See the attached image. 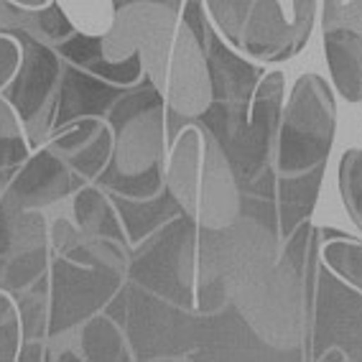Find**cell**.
<instances>
[{
    "label": "cell",
    "instance_id": "cell-1",
    "mask_svg": "<svg viewBox=\"0 0 362 362\" xmlns=\"http://www.w3.org/2000/svg\"><path fill=\"white\" fill-rule=\"evenodd\" d=\"M21 44V64L13 79L3 87V98L13 105L28 133V148H41L52 136L59 87L64 77V57L59 44L44 41L33 33H13Z\"/></svg>",
    "mask_w": 362,
    "mask_h": 362
},
{
    "label": "cell",
    "instance_id": "cell-2",
    "mask_svg": "<svg viewBox=\"0 0 362 362\" xmlns=\"http://www.w3.org/2000/svg\"><path fill=\"white\" fill-rule=\"evenodd\" d=\"M125 90H128L125 84H115L84 66L64 62V77L59 87L52 136L84 117H103V112H110L112 105L123 98Z\"/></svg>",
    "mask_w": 362,
    "mask_h": 362
},
{
    "label": "cell",
    "instance_id": "cell-3",
    "mask_svg": "<svg viewBox=\"0 0 362 362\" xmlns=\"http://www.w3.org/2000/svg\"><path fill=\"white\" fill-rule=\"evenodd\" d=\"M77 184H82V179L74 176V168L69 166L66 156L49 146V148H41L33 158H26V163L13 176V184L8 187V192L16 197V202L23 209H33L62 199Z\"/></svg>",
    "mask_w": 362,
    "mask_h": 362
},
{
    "label": "cell",
    "instance_id": "cell-4",
    "mask_svg": "<svg viewBox=\"0 0 362 362\" xmlns=\"http://www.w3.org/2000/svg\"><path fill=\"white\" fill-rule=\"evenodd\" d=\"M33 33L44 41H52V44H62V41L74 33L66 16L62 13L59 3H49L46 8H21L18 3H8V0H0V36L3 33Z\"/></svg>",
    "mask_w": 362,
    "mask_h": 362
},
{
    "label": "cell",
    "instance_id": "cell-5",
    "mask_svg": "<svg viewBox=\"0 0 362 362\" xmlns=\"http://www.w3.org/2000/svg\"><path fill=\"white\" fill-rule=\"evenodd\" d=\"M28 158V143L21 136V117L13 105L0 98V187L13 181Z\"/></svg>",
    "mask_w": 362,
    "mask_h": 362
},
{
    "label": "cell",
    "instance_id": "cell-6",
    "mask_svg": "<svg viewBox=\"0 0 362 362\" xmlns=\"http://www.w3.org/2000/svg\"><path fill=\"white\" fill-rule=\"evenodd\" d=\"M18 317L23 342H41L44 332H49V279H36L23 288L18 298Z\"/></svg>",
    "mask_w": 362,
    "mask_h": 362
},
{
    "label": "cell",
    "instance_id": "cell-7",
    "mask_svg": "<svg viewBox=\"0 0 362 362\" xmlns=\"http://www.w3.org/2000/svg\"><path fill=\"white\" fill-rule=\"evenodd\" d=\"M84 355L90 360H120L123 337L115 329L110 317H95L84 327Z\"/></svg>",
    "mask_w": 362,
    "mask_h": 362
},
{
    "label": "cell",
    "instance_id": "cell-8",
    "mask_svg": "<svg viewBox=\"0 0 362 362\" xmlns=\"http://www.w3.org/2000/svg\"><path fill=\"white\" fill-rule=\"evenodd\" d=\"M110 156H112V136L110 130L103 125L98 130V136L92 138L87 146H82V148H77L74 153L66 156V161L74 168V174L84 181V179H98L100 171L110 161Z\"/></svg>",
    "mask_w": 362,
    "mask_h": 362
},
{
    "label": "cell",
    "instance_id": "cell-9",
    "mask_svg": "<svg viewBox=\"0 0 362 362\" xmlns=\"http://www.w3.org/2000/svg\"><path fill=\"white\" fill-rule=\"evenodd\" d=\"M21 317L13 301L0 288V360H13L21 349Z\"/></svg>",
    "mask_w": 362,
    "mask_h": 362
},
{
    "label": "cell",
    "instance_id": "cell-10",
    "mask_svg": "<svg viewBox=\"0 0 362 362\" xmlns=\"http://www.w3.org/2000/svg\"><path fill=\"white\" fill-rule=\"evenodd\" d=\"M342 189H344V202H347L349 209H352V217H355L362 227V153L344 156Z\"/></svg>",
    "mask_w": 362,
    "mask_h": 362
},
{
    "label": "cell",
    "instance_id": "cell-11",
    "mask_svg": "<svg viewBox=\"0 0 362 362\" xmlns=\"http://www.w3.org/2000/svg\"><path fill=\"white\" fill-rule=\"evenodd\" d=\"M18 64H21V49L16 46V41L0 36V90L13 79Z\"/></svg>",
    "mask_w": 362,
    "mask_h": 362
},
{
    "label": "cell",
    "instance_id": "cell-12",
    "mask_svg": "<svg viewBox=\"0 0 362 362\" xmlns=\"http://www.w3.org/2000/svg\"><path fill=\"white\" fill-rule=\"evenodd\" d=\"M13 3H18V6H26V8H41V6H46L49 0H13Z\"/></svg>",
    "mask_w": 362,
    "mask_h": 362
}]
</instances>
